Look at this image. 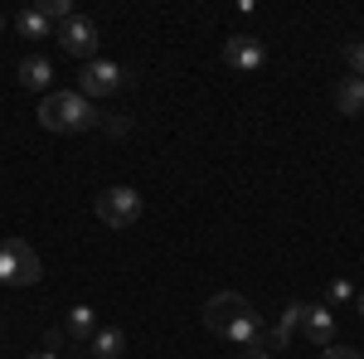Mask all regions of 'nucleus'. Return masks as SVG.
<instances>
[{"label": "nucleus", "mask_w": 364, "mask_h": 359, "mask_svg": "<svg viewBox=\"0 0 364 359\" xmlns=\"http://www.w3.org/2000/svg\"><path fill=\"white\" fill-rule=\"evenodd\" d=\"M15 78H20V87H29V92H49V83H54V63L49 58H25L20 68H15Z\"/></svg>", "instance_id": "9"}, {"label": "nucleus", "mask_w": 364, "mask_h": 359, "mask_svg": "<svg viewBox=\"0 0 364 359\" xmlns=\"http://www.w3.org/2000/svg\"><path fill=\"white\" fill-rule=\"evenodd\" d=\"M355 306H360V316H364V291H360V296H355Z\"/></svg>", "instance_id": "21"}, {"label": "nucleus", "mask_w": 364, "mask_h": 359, "mask_svg": "<svg viewBox=\"0 0 364 359\" xmlns=\"http://www.w3.org/2000/svg\"><path fill=\"white\" fill-rule=\"evenodd\" d=\"M63 335H68L73 345H87V340L97 335V311H92V306H68V321H63Z\"/></svg>", "instance_id": "10"}, {"label": "nucleus", "mask_w": 364, "mask_h": 359, "mask_svg": "<svg viewBox=\"0 0 364 359\" xmlns=\"http://www.w3.org/2000/svg\"><path fill=\"white\" fill-rule=\"evenodd\" d=\"M0 29H5V15H0Z\"/></svg>", "instance_id": "22"}, {"label": "nucleus", "mask_w": 364, "mask_h": 359, "mask_svg": "<svg viewBox=\"0 0 364 359\" xmlns=\"http://www.w3.org/2000/svg\"><path fill=\"white\" fill-rule=\"evenodd\" d=\"M345 58H350V73H355V78H364V44H350V49H345Z\"/></svg>", "instance_id": "17"}, {"label": "nucleus", "mask_w": 364, "mask_h": 359, "mask_svg": "<svg viewBox=\"0 0 364 359\" xmlns=\"http://www.w3.org/2000/svg\"><path fill=\"white\" fill-rule=\"evenodd\" d=\"M301 321H306V301H287V311H282V321H277V331H272V340H267L262 350H282L291 335L301 331Z\"/></svg>", "instance_id": "11"}, {"label": "nucleus", "mask_w": 364, "mask_h": 359, "mask_svg": "<svg viewBox=\"0 0 364 359\" xmlns=\"http://www.w3.org/2000/svg\"><path fill=\"white\" fill-rule=\"evenodd\" d=\"M54 39L63 44V54L87 58V63H92V54H97V25H92V20H83V15H73L68 25H58Z\"/></svg>", "instance_id": "6"}, {"label": "nucleus", "mask_w": 364, "mask_h": 359, "mask_svg": "<svg viewBox=\"0 0 364 359\" xmlns=\"http://www.w3.org/2000/svg\"><path fill=\"white\" fill-rule=\"evenodd\" d=\"M360 291H355V282L350 277H336L331 286H326V306H345V301H355Z\"/></svg>", "instance_id": "16"}, {"label": "nucleus", "mask_w": 364, "mask_h": 359, "mask_svg": "<svg viewBox=\"0 0 364 359\" xmlns=\"http://www.w3.org/2000/svg\"><path fill=\"white\" fill-rule=\"evenodd\" d=\"M336 107L345 112V117H360V112H364V78H355V73L340 78V83H336Z\"/></svg>", "instance_id": "13"}, {"label": "nucleus", "mask_w": 364, "mask_h": 359, "mask_svg": "<svg viewBox=\"0 0 364 359\" xmlns=\"http://www.w3.org/2000/svg\"><path fill=\"white\" fill-rule=\"evenodd\" d=\"M301 335H306L316 350H331V345H336V316H331V306H306Z\"/></svg>", "instance_id": "8"}, {"label": "nucleus", "mask_w": 364, "mask_h": 359, "mask_svg": "<svg viewBox=\"0 0 364 359\" xmlns=\"http://www.w3.org/2000/svg\"><path fill=\"white\" fill-rule=\"evenodd\" d=\"M29 359H58V355H54V350H44V355H29Z\"/></svg>", "instance_id": "20"}, {"label": "nucleus", "mask_w": 364, "mask_h": 359, "mask_svg": "<svg viewBox=\"0 0 364 359\" xmlns=\"http://www.w3.org/2000/svg\"><path fill=\"white\" fill-rule=\"evenodd\" d=\"M39 252L25 238H5L0 243V286H34L39 282Z\"/></svg>", "instance_id": "3"}, {"label": "nucleus", "mask_w": 364, "mask_h": 359, "mask_svg": "<svg viewBox=\"0 0 364 359\" xmlns=\"http://www.w3.org/2000/svg\"><path fill=\"white\" fill-rule=\"evenodd\" d=\"M224 63L233 73H257V68L267 63V49H262V39H252V34H233L224 44Z\"/></svg>", "instance_id": "7"}, {"label": "nucleus", "mask_w": 364, "mask_h": 359, "mask_svg": "<svg viewBox=\"0 0 364 359\" xmlns=\"http://www.w3.org/2000/svg\"><path fill=\"white\" fill-rule=\"evenodd\" d=\"M15 34H20V39H49V34H54V25L39 15V5H29V10H20V15H15Z\"/></svg>", "instance_id": "14"}, {"label": "nucleus", "mask_w": 364, "mask_h": 359, "mask_svg": "<svg viewBox=\"0 0 364 359\" xmlns=\"http://www.w3.org/2000/svg\"><path fill=\"white\" fill-rule=\"evenodd\" d=\"M39 15H44L54 29L68 25V20H73V0H39Z\"/></svg>", "instance_id": "15"}, {"label": "nucleus", "mask_w": 364, "mask_h": 359, "mask_svg": "<svg viewBox=\"0 0 364 359\" xmlns=\"http://www.w3.org/2000/svg\"><path fill=\"white\" fill-rule=\"evenodd\" d=\"M204 326L219 335V340L262 350V321H257V311L248 306V296H238V291H219V296H209V306H204Z\"/></svg>", "instance_id": "1"}, {"label": "nucleus", "mask_w": 364, "mask_h": 359, "mask_svg": "<svg viewBox=\"0 0 364 359\" xmlns=\"http://www.w3.org/2000/svg\"><path fill=\"white\" fill-rule=\"evenodd\" d=\"M127 83H132L127 68L112 63V58H92V63H83V73H78V92H83L87 102H92V97H112V92H122Z\"/></svg>", "instance_id": "5"}, {"label": "nucleus", "mask_w": 364, "mask_h": 359, "mask_svg": "<svg viewBox=\"0 0 364 359\" xmlns=\"http://www.w3.org/2000/svg\"><path fill=\"white\" fill-rule=\"evenodd\" d=\"M92 214L107 223V228H132L141 219V194L132 185H112V190H102L92 199Z\"/></svg>", "instance_id": "4"}, {"label": "nucleus", "mask_w": 364, "mask_h": 359, "mask_svg": "<svg viewBox=\"0 0 364 359\" xmlns=\"http://www.w3.org/2000/svg\"><path fill=\"white\" fill-rule=\"evenodd\" d=\"M238 359H272V355H267V350H243Z\"/></svg>", "instance_id": "19"}, {"label": "nucleus", "mask_w": 364, "mask_h": 359, "mask_svg": "<svg viewBox=\"0 0 364 359\" xmlns=\"http://www.w3.org/2000/svg\"><path fill=\"white\" fill-rule=\"evenodd\" d=\"M92 345V359H122L127 355V331H117V326H102V331L87 340Z\"/></svg>", "instance_id": "12"}, {"label": "nucleus", "mask_w": 364, "mask_h": 359, "mask_svg": "<svg viewBox=\"0 0 364 359\" xmlns=\"http://www.w3.org/2000/svg\"><path fill=\"white\" fill-rule=\"evenodd\" d=\"M39 127L73 136V132H92L97 127V112H92V102H87L83 92H49L39 102Z\"/></svg>", "instance_id": "2"}, {"label": "nucleus", "mask_w": 364, "mask_h": 359, "mask_svg": "<svg viewBox=\"0 0 364 359\" xmlns=\"http://www.w3.org/2000/svg\"><path fill=\"white\" fill-rule=\"evenodd\" d=\"M321 359H364V355L350 350V345H331V350H321Z\"/></svg>", "instance_id": "18"}]
</instances>
